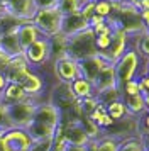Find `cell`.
Returning <instances> with one entry per match:
<instances>
[{
    "label": "cell",
    "instance_id": "obj_38",
    "mask_svg": "<svg viewBox=\"0 0 149 151\" xmlns=\"http://www.w3.org/2000/svg\"><path fill=\"white\" fill-rule=\"evenodd\" d=\"M0 37H2V29H0Z\"/></svg>",
    "mask_w": 149,
    "mask_h": 151
},
{
    "label": "cell",
    "instance_id": "obj_36",
    "mask_svg": "<svg viewBox=\"0 0 149 151\" xmlns=\"http://www.w3.org/2000/svg\"><path fill=\"white\" fill-rule=\"evenodd\" d=\"M7 12H5V7H4V4H2V0H0V17H4Z\"/></svg>",
    "mask_w": 149,
    "mask_h": 151
},
{
    "label": "cell",
    "instance_id": "obj_29",
    "mask_svg": "<svg viewBox=\"0 0 149 151\" xmlns=\"http://www.w3.org/2000/svg\"><path fill=\"white\" fill-rule=\"evenodd\" d=\"M80 14L83 15V17H85L87 21H88V19H90V17H92V15L95 14V2H93V0H87V2H85V5L81 7Z\"/></svg>",
    "mask_w": 149,
    "mask_h": 151
},
{
    "label": "cell",
    "instance_id": "obj_9",
    "mask_svg": "<svg viewBox=\"0 0 149 151\" xmlns=\"http://www.w3.org/2000/svg\"><path fill=\"white\" fill-rule=\"evenodd\" d=\"M2 4L7 14L14 15L22 22L32 21L34 14L37 12V5L34 0H2Z\"/></svg>",
    "mask_w": 149,
    "mask_h": 151
},
{
    "label": "cell",
    "instance_id": "obj_3",
    "mask_svg": "<svg viewBox=\"0 0 149 151\" xmlns=\"http://www.w3.org/2000/svg\"><path fill=\"white\" fill-rule=\"evenodd\" d=\"M61 22H63V15L56 9V5L37 9V12L32 17V24L37 27L41 36L47 37V39L61 32Z\"/></svg>",
    "mask_w": 149,
    "mask_h": 151
},
{
    "label": "cell",
    "instance_id": "obj_6",
    "mask_svg": "<svg viewBox=\"0 0 149 151\" xmlns=\"http://www.w3.org/2000/svg\"><path fill=\"white\" fill-rule=\"evenodd\" d=\"M36 107H37V104L34 102L32 99H27L24 102L9 105V117H10L12 127L26 129L27 126L31 124V121H32Z\"/></svg>",
    "mask_w": 149,
    "mask_h": 151
},
{
    "label": "cell",
    "instance_id": "obj_16",
    "mask_svg": "<svg viewBox=\"0 0 149 151\" xmlns=\"http://www.w3.org/2000/svg\"><path fill=\"white\" fill-rule=\"evenodd\" d=\"M69 90L76 100H81V99H87V97H93L95 95V87L92 82H88L85 78L78 76L76 80L69 83Z\"/></svg>",
    "mask_w": 149,
    "mask_h": 151
},
{
    "label": "cell",
    "instance_id": "obj_24",
    "mask_svg": "<svg viewBox=\"0 0 149 151\" xmlns=\"http://www.w3.org/2000/svg\"><path fill=\"white\" fill-rule=\"evenodd\" d=\"M119 90H120L122 97H134V95L142 93V87H141V83H139L137 78H135V80H129V82L124 83Z\"/></svg>",
    "mask_w": 149,
    "mask_h": 151
},
{
    "label": "cell",
    "instance_id": "obj_12",
    "mask_svg": "<svg viewBox=\"0 0 149 151\" xmlns=\"http://www.w3.org/2000/svg\"><path fill=\"white\" fill-rule=\"evenodd\" d=\"M93 87H95V95H100V93L107 92V90L119 88L114 65H112V66H107V68H103V70H100L98 76L95 78V82H93Z\"/></svg>",
    "mask_w": 149,
    "mask_h": 151
},
{
    "label": "cell",
    "instance_id": "obj_30",
    "mask_svg": "<svg viewBox=\"0 0 149 151\" xmlns=\"http://www.w3.org/2000/svg\"><path fill=\"white\" fill-rule=\"evenodd\" d=\"M34 2H36L37 9H44V7H53V5H56L58 0H34Z\"/></svg>",
    "mask_w": 149,
    "mask_h": 151
},
{
    "label": "cell",
    "instance_id": "obj_28",
    "mask_svg": "<svg viewBox=\"0 0 149 151\" xmlns=\"http://www.w3.org/2000/svg\"><path fill=\"white\" fill-rule=\"evenodd\" d=\"M135 48L139 51V55L149 60V31H144V32L139 36V42H137Z\"/></svg>",
    "mask_w": 149,
    "mask_h": 151
},
{
    "label": "cell",
    "instance_id": "obj_40",
    "mask_svg": "<svg viewBox=\"0 0 149 151\" xmlns=\"http://www.w3.org/2000/svg\"><path fill=\"white\" fill-rule=\"evenodd\" d=\"M124 2H130V0H124Z\"/></svg>",
    "mask_w": 149,
    "mask_h": 151
},
{
    "label": "cell",
    "instance_id": "obj_15",
    "mask_svg": "<svg viewBox=\"0 0 149 151\" xmlns=\"http://www.w3.org/2000/svg\"><path fill=\"white\" fill-rule=\"evenodd\" d=\"M27 99H29V95L26 93V90L22 88V85H19V83H7L5 90L0 95V100L5 105H14V104L24 102Z\"/></svg>",
    "mask_w": 149,
    "mask_h": 151
},
{
    "label": "cell",
    "instance_id": "obj_35",
    "mask_svg": "<svg viewBox=\"0 0 149 151\" xmlns=\"http://www.w3.org/2000/svg\"><path fill=\"white\" fill-rule=\"evenodd\" d=\"M142 75H149V60H148V63H146V66H144V70H142ZM141 75V76H142ZM139 76V78H141Z\"/></svg>",
    "mask_w": 149,
    "mask_h": 151
},
{
    "label": "cell",
    "instance_id": "obj_19",
    "mask_svg": "<svg viewBox=\"0 0 149 151\" xmlns=\"http://www.w3.org/2000/svg\"><path fill=\"white\" fill-rule=\"evenodd\" d=\"M87 0H58L56 2V9L61 12V15H73L80 14L81 7L85 5Z\"/></svg>",
    "mask_w": 149,
    "mask_h": 151
},
{
    "label": "cell",
    "instance_id": "obj_17",
    "mask_svg": "<svg viewBox=\"0 0 149 151\" xmlns=\"http://www.w3.org/2000/svg\"><path fill=\"white\" fill-rule=\"evenodd\" d=\"M0 49L9 55L10 58L12 56H17L20 53H24L22 48H20V42L19 37H17V32H10V34H2L0 37Z\"/></svg>",
    "mask_w": 149,
    "mask_h": 151
},
{
    "label": "cell",
    "instance_id": "obj_5",
    "mask_svg": "<svg viewBox=\"0 0 149 151\" xmlns=\"http://www.w3.org/2000/svg\"><path fill=\"white\" fill-rule=\"evenodd\" d=\"M24 56H26L29 66L32 70H39L47 63H51V44L47 37H39L37 41H34L27 49H24Z\"/></svg>",
    "mask_w": 149,
    "mask_h": 151
},
{
    "label": "cell",
    "instance_id": "obj_41",
    "mask_svg": "<svg viewBox=\"0 0 149 151\" xmlns=\"http://www.w3.org/2000/svg\"><path fill=\"white\" fill-rule=\"evenodd\" d=\"M146 151H149V148H148V150H146Z\"/></svg>",
    "mask_w": 149,
    "mask_h": 151
},
{
    "label": "cell",
    "instance_id": "obj_34",
    "mask_svg": "<svg viewBox=\"0 0 149 151\" xmlns=\"http://www.w3.org/2000/svg\"><path fill=\"white\" fill-rule=\"evenodd\" d=\"M142 97H144V104H146V109L149 110V92H142Z\"/></svg>",
    "mask_w": 149,
    "mask_h": 151
},
{
    "label": "cell",
    "instance_id": "obj_11",
    "mask_svg": "<svg viewBox=\"0 0 149 151\" xmlns=\"http://www.w3.org/2000/svg\"><path fill=\"white\" fill-rule=\"evenodd\" d=\"M63 126V137L66 144L71 146H88L90 143V137L87 136L85 129L81 127L80 119L78 121H61Z\"/></svg>",
    "mask_w": 149,
    "mask_h": 151
},
{
    "label": "cell",
    "instance_id": "obj_27",
    "mask_svg": "<svg viewBox=\"0 0 149 151\" xmlns=\"http://www.w3.org/2000/svg\"><path fill=\"white\" fill-rule=\"evenodd\" d=\"M0 129L2 131H9L12 129V122H10V117H9V105L0 100Z\"/></svg>",
    "mask_w": 149,
    "mask_h": 151
},
{
    "label": "cell",
    "instance_id": "obj_1",
    "mask_svg": "<svg viewBox=\"0 0 149 151\" xmlns=\"http://www.w3.org/2000/svg\"><path fill=\"white\" fill-rule=\"evenodd\" d=\"M141 58L139 51L135 46H129V49L124 55L115 61V75H117V83L120 88L124 83H127L129 80H139L141 76Z\"/></svg>",
    "mask_w": 149,
    "mask_h": 151
},
{
    "label": "cell",
    "instance_id": "obj_7",
    "mask_svg": "<svg viewBox=\"0 0 149 151\" xmlns=\"http://www.w3.org/2000/svg\"><path fill=\"white\" fill-rule=\"evenodd\" d=\"M53 71H54V78L58 83H69L76 80L80 76V68H78V61L69 58V56H61L58 60L53 61Z\"/></svg>",
    "mask_w": 149,
    "mask_h": 151
},
{
    "label": "cell",
    "instance_id": "obj_20",
    "mask_svg": "<svg viewBox=\"0 0 149 151\" xmlns=\"http://www.w3.org/2000/svg\"><path fill=\"white\" fill-rule=\"evenodd\" d=\"M105 109H107V114H108V116L114 119V122H117V121H122L124 117L129 116L127 107H125V104H124V100H122V99L107 104V105H105Z\"/></svg>",
    "mask_w": 149,
    "mask_h": 151
},
{
    "label": "cell",
    "instance_id": "obj_42",
    "mask_svg": "<svg viewBox=\"0 0 149 151\" xmlns=\"http://www.w3.org/2000/svg\"><path fill=\"white\" fill-rule=\"evenodd\" d=\"M93 2H97V0H93Z\"/></svg>",
    "mask_w": 149,
    "mask_h": 151
},
{
    "label": "cell",
    "instance_id": "obj_26",
    "mask_svg": "<svg viewBox=\"0 0 149 151\" xmlns=\"http://www.w3.org/2000/svg\"><path fill=\"white\" fill-rule=\"evenodd\" d=\"M114 32V31H112ZM112 32H105V34L95 36V48L97 53H107L110 44H112Z\"/></svg>",
    "mask_w": 149,
    "mask_h": 151
},
{
    "label": "cell",
    "instance_id": "obj_37",
    "mask_svg": "<svg viewBox=\"0 0 149 151\" xmlns=\"http://www.w3.org/2000/svg\"><path fill=\"white\" fill-rule=\"evenodd\" d=\"M142 139H144V144H146V148H149V132H148V134H144V136H142Z\"/></svg>",
    "mask_w": 149,
    "mask_h": 151
},
{
    "label": "cell",
    "instance_id": "obj_39",
    "mask_svg": "<svg viewBox=\"0 0 149 151\" xmlns=\"http://www.w3.org/2000/svg\"><path fill=\"white\" fill-rule=\"evenodd\" d=\"M110 2H117V0H110Z\"/></svg>",
    "mask_w": 149,
    "mask_h": 151
},
{
    "label": "cell",
    "instance_id": "obj_4",
    "mask_svg": "<svg viewBox=\"0 0 149 151\" xmlns=\"http://www.w3.org/2000/svg\"><path fill=\"white\" fill-rule=\"evenodd\" d=\"M34 139L27 129L12 127L5 131V134L0 139V151H31Z\"/></svg>",
    "mask_w": 149,
    "mask_h": 151
},
{
    "label": "cell",
    "instance_id": "obj_8",
    "mask_svg": "<svg viewBox=\"0 0 149 151\" xmlns=\"http://www.w3.org/2000/svg\"><path fill=\"white\" fill-rule=\"evenodd\" d=\"M107 66H112V63L108 61V58L103 53H97L95 56H90V58H85V60H80L78 61L80 76L85 78V80H88V82H92V83L98 76L100 70L107 68Z\"/></svg>",
    "mask_w": 149,
    "mask_h": 151
},
{
    "label": "cell",
    "instance_id": "obj_31",
    "mask_svg": "<svg viewBox=\"0 0 149 151\" xmlns=\"http://www.w3.org/2000/svg\"><path fill=\"white\" fill-rule=\"evenodd\" d=\"M139 83L142 87V92H149V75H142L139 78Z\"/></svg>",
    "mask_w": 149,
    "mask_h": 151
},
{
    "label": "cell",
    "instance_id": "obj_33",
    "mask_svg": "<svg viewBox=\"0 0 149 151\" xmlns=\"http://www.w3.org/2000/svg\"><path fill=\"white\" fill-rule=\"evenodd\" d=\"M63 151H88L87 146H71V144H66Z\"/></svg>",
    "mask_w": 149,
    "mask_h": 151
},
{
    "label": "cell",
    "instance_id": "obj_21",
    "mask_svg": "<svg viewBox=\"0 0 149 151\" xmlns=\"http://www.w3.org/2000/svg\"><path fill=\"white\" fill-rule=\"evenodd\" d=\"M146 144L141 136H130L125 137L119 143V151H146Z\"/></svg>",
    "mask_w": 149,
    "mask_h": 151
},
{
    "label": "cell",
    "instance_id": "obj_22",
    "mask_svg": "<svg viewBox=\"0 0 149 151\" xmlns=\"http://www.w3.org/2000/svg\"><path fill=\"white\" fill-rule=\"evenodd\" d=\"M22 21L15 19L14 15L5 14L4 17H0V29H2V34H10V32H17V29L20 27Z\"/></svg>",
    "mask_w": 149,
    "mask_h": 151
},
{
    "label": "cell",
    "instance_id": "obj_18",
    "mask_svg": "<svg viewBox=\"0 0 149 151\" xmlns=\"http://www.w3.org/2000/svg\"><path fill=\"white\" fill-rule=\"evenodd\" d=\"M122 100H124L125 107H127L129 116H132V117H141L144 112H148V109H146V104H144V97H142V93H139V95H134V97H122Z\"/></svg>",
    "mask_w": 149,
    "mask_h": 151
},
{
    "label": "cell",
    "instance_id": "obj_14",
    "mask_svg": "<svg viewBox=\"0 0 149 151\" xmlns=\"http://www.w3.org/2000/svg\"><path fill=\"white\" fill-rule=\"evenodd\" d=\"M17 37H19V42H20V48L22 51L27 49L34 41H37L41 36V32L37 31V27L32 24V21H26L20 24V27L17 29Z\"/></svg>",
    "mask_w": 149,
    "mask_h": 151
},
{
    "label": "cell",
    "instance_id": "obj_25",
    "mask_svg": "<svg viewBox=\"0 0 149 151\" xmlns=\"http://www.w3.org/2000/svg\"><path fill=\"white\" fill-rule=\"evenodd\" d=\"M95 14L103 17V19L112 17V14H114L112 2H110V0H97V2H95Z\"/></svg>",
    "mask_w": 149,
    "mask_h": 151
},
{
    "label": "cell",
    "instance_id": "obj_10",
    "mask_svg": "<svg viewBox=\"0 0 149 151\" xmlns=\"http://www.w3.org/2000/svg\"><path fill=\"white\" fill-rule=\"evenodd\" d=\"M32 122H37V124H42V126H47V127L58 129V126L61 124V112L51 102L37 104L34 117H32Z\"/></svg>",
    "mask_w": 149,
    "mask_h": 151
},
{
    "label": "cell",
    "instance_id": "obj_2",
    "mask_svg": "<svg viewBox=\"0 0 149 151\" xmlns=\"http://www.w3.org/2000/svg\"><path fill=\"white\" fill-rule=\"evenodd\" d=\"M97 55V48H95V34L93 31L88 27L83 32L66 37V56L73 58L76 61L90 58V56Z\"/></svg>",
    "mask_w": 149,
    "mask_h": 151
},
{
    "label": "cell",
    "instance_id": "obj_32",
    "mask_svg": "<svg viewBox=\"0 0 149 151\" xmlns=\"http://www.w3.org/2000/svg\"><path fill=\"white\" fill-rule=\"evenodd\" d=\"M7 76H5V73H4V70H0V95H2V92L5 90V87H7Z\"/></svg>",
    "mask_w": 149,
    "mask_h": 151
},
{
    "label": "cell",
    "instance_id": "obj_13",
    "mask_svg": "<svg viewBox=\"0 0 149 151\" xmlns=\"http://www.w3.org/2000/svg\"><path fill=\"white\" fill-rule=\"evenodd\" d=\"M90 27L88 21L81 14H73V15H64L63 22H61V34L64 37H71V36L83 32Z\"/></svg>",
    "mask_w": 149,
    "mask_h": 151
},
{
    "label": "cell",
    "instance_id": "obj_23",
    "mask_svg": "<svg viewBox=\"0 0 149 151\" xmlns=\"http://www.w3.org/2000/svg\"><path fill=\"white\" fill-rule=\"evenodd\" d=\"M119 139L103 134L100 139H97V151H119Z\"/></svg>",
    "mask_w": 149,
    "mask_h": 151
}]
</instances>
